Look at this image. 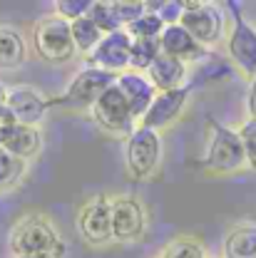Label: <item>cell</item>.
Masks as SVG:
<instances>
[{
	"label": "cell",
	"mask_w": 256,
	"mask_h": 258,
	"mask_svg": "<svg viewBox=\"0 0 256 258\" xmlns=\"http://www.w3.org/2000/svg\"><path fill=\"white\" fill-rule=\"evenodd\" d=\"M201 169L214 174V176L239 174V171L249 169L246 152H244V144H241L236 129H229L214 119L209 122V137H207Z\"/></svg>",
	"instance_id": "cell-1"
},
{
	"label": "cell",
	"mask_w": 256,
	"mask_h": 258,
	"mask_svg": "<svg viewBox=\"0 0 256 258\" xmlns=\"http://www.w3.org/2000/svg\"><path fill=\"white\" fill-rule=\"evenodd\" d=\"M63 238L55 224L45 214H30L20 219L10 231V251L13 256L23 253H60Z\"/></svg>",
	"instance_id": "cell-2"
},
{
	"label": "cell",
	"mask_w": 256,
	"mask_h": 258,
	"mask_svg": "<svg viewBox=\"0 0 256 258\" xmlns=\"http://www.w3.org/2000/svg\"><path fill=\"white\" fill-rule=\"evenodd\" d=\"M162 154H164V144H162L160 132L137 124V129L125 142V166H127L129 179H137V181L152 179L162 166Z\"/></svg>",
	"instance_id": "cell-3"
},
{
	"label": "cell",
	"mask_w": 256,
	"mask_h": 258,
	"mask_svg": "<svg viewBox=\"0 0 256 258\" xmlns=\"http://www.w3.org/2000/svg\"><path fill=\"white\" fill-rule=\"evenodd\" d=\"M32 50L40 60L53 64L67 62L75 57V42L70 23L60 15H45L32 25Z\"/></svg>",
	"instance_id": "cell-4"
},
{
	"label": "cell",
	"mask_w": 256,
	"mask_h": 258,
	"mask_svg": "<svg viewBox=\"0 0 256 258\" xmlns=\"http://www.w3.org/2000/svg\"><path fill=\"white\" fill-rule=\"evenodd\" d=\"M115 75L110 72H102L95 67H85L82 72H77L72 77V82L67 85L63 97L58 99H50V107L58 104L63 109H72V112H82V109H92L95 102L102 97L105 90H110L115 85Z\"/></svg>",
	"instance_id": "cell-5"
},
{
	"label": "cell",
	"mask_w": 256,
	"mask_h": 258,
	"mask_svg": "<svg viewBox=\"0 0 256 258\" xmlns=\"http://www.w3.org/2000/svg\"><path fill=\"white\" fill-rule=\"evenodd\" d=\"M179 25L192 35L201 47L222 42L226 35V18L217 3H184Z\"/></svg>",
	"instance_id": "cell-6"
},
{
	"label": "cell",
	"mask_w": 256,
	"mask_h": 258,
	"mask_svg": "<svg viewBox=\"0 0 256 258\" xmlns=\"http://www.w3.org/2000/svg\"><path fill=\"white\" fill-rule=\"evenodd\" d=\"M75 228L87 246L112 243V199L105 194L87 199L75 214Z\"/></svg>",
	"instance_id": "cell-7"
},
{
	"label": "cell",
	"mask_w": 256,
	"mask_h": 258,
	"mask_svg": "<svg viewBox=\"0 0 256 258\" xmlns=\"http://www.w3.org/2000/svg\"><path fill=\"white\" fill-rule=\"evenodd\" d=\"M90 112H92V119L97 122V127L102 132H107V134H112V137H125L127 139L137 129V119L132 117L127 99L117 90V85L105 90Z\"/></svg>",
	"instance_id": "cell-8"
},
{
	"label": "cell",
	"mask_w": 256,
	"mask_h": 258,
	"mask_svg": "<svg viewBox=\"0 0 256 258\" xmlns=\"http://www.w3.org/2000/svg\"><path fill=\"white\" fill-rule=\"evenodd\" d=\"M226 52L239 75L251 82L256 77V25H251L239 10H234L231 28L226 32Z\"/></svg>",
	"instance_id": "cell-9"
},
{
	"label": "cell",
	"mask_w": 256,
	"mask_h": 258,
	"mask_svg": "<svg viewBox=\"0 0 256 258\" xmlns=\"http://www.w3.org/2000/svg\"><path fill=\"white\" fill-rule=\"evenodd\" d=\"M149 216L139 199L134 196H115L112 199V241L134 243L147 233Z\"/></svg>",
	"instance_id": "cell-10"
},
{
	"label": "cell",
	"mask_w": 256,
	"mask_h": 258,
	"mask_svg": "<svg viewBox=\"0 0 256 258\" xmlns=\"http://www.w3.org/2000/svg\"><path fill=\"white\" fill-rule=\"evenodd\" d=\"M129 52H132V37L127 30L110 32L99 40L95 50L87 55V67H95L110 75H122L129 70Z\"/></svg>",
	"instance_id": "cell-11"
},
{
	"label": "cell",
	"mask_w": 256,
	"mask_h": 258,
	"mask_svg": "<svg viewBox=\"0 0 256 258\" xmlns=\"http://www.w3.org/2000/svg\"><path fill=\"white\" fill-rule=\"evenodd\" d=\"M5 107L13 112L18 124L40 127V122L45 119L50 109V99L32 85H15V87H8Z\"/></svg>",
	"instance_id": "cell-12"
},
{
	"label": "cell",
	"mask_w": 256,
	"mask_h": 258,
	"mask_svg": "<svg viewBox=\"0 0 256 258\" xmlns=\"http://www.w3.org/2000/svg\"><path fill=\"white\" fill-rule=\"evenodd\" d=\"M187 102H189V87L172 90V92H157L152 107L139 119V127H147V129H152V132H160L162 134L164 129H169L184 114Z\"/></svg>",
	"instance_id": "cell-13"
},
{
	"label": "cell",
	"mask_w": 256,
	"mask_h": 258,
	"mask_svg": "<svg viewBox=\"0 0 256 258\" xmlns=\"http://www.w3.org/2000/svg\"><path fill=\"white\" fill-rule=\"evenodd\" d=\"M115 85H117V90L122 92V97L127 99L129 112H132V117H134L137 124H139V119L147 114V109L152 107V102H155V97H157L155 85L149 82V77H147L144 72H134V70H127V72L117 75Z\"/></svg>",
	"instance_id": "cell-14"
},
{
	"label": "cell",
	"mask_w": 256,
	"mask_h": 258,
	"mask_svg": "<svg viewBox=\"0 0 256 258\" xmlns=\"http://www.w3.org/2000/svg\"><path fill=\"white\" fill-rule=\"evenodd\" d=\"M160 50H162V55H169V57H174V60H179V62H184V64L201 60L204 52H207V47H201L179 23L177 25H167L162 30Z\"/></svg>",
	"instance_id": "cell-15"
},
{
	"label": "cell",
	"mask_w": 256,
	"mask_h": 258,
	"mask_svg": "<svg viewBox=\"0 0 256 258\" xmlns=\"http://www.w3.org/2000/svg\"><path fill=\"white\" fill-rule=\"evenodd\" d=\"M149 77V82L155 85L157 92H172V90H182L187 87V64L169 57V55H160L152 67L144 72Z\"/></svg>",
	"instance_id": "cell-16"
},
{
	"label": "cell",
	"mask_w": 256,
	"mask_h": 258,
	"mask_svg": "<svg viewBox=\"0 0 256 258\" xmlns=\"http://www.w3.org/2000/svg\"><path fill=\"white\" fill-rule=\"evenodd\" d=\"M3 149H8L13 157H18L20 161L35 159L42 149V134L37 127H25V124H15L5 134V139L0 142Z\"/></svg>",
	"instance_id": "cell-17"
},
{
	"label": "cell",
	"mask_w": 256,
	"mask_h": 258,
	"mask_svg": "<svg viewBox=\"0 0 256 258\" xmlns=\"http://www.w3.org/2000/svg\"><path fill=\"white\" fill-rule=\"evenodd\" d=\"M224 258H256V221L231 226L222 243Z\"/></svg>",
	"instance_id": "cell-18"
},
{
	"label": "cell",
	"mask_w": 256,
	"mask_h": 258,
	"mask_svg": "<svg viewBox=\"0 0 256 258\" xmlns=\"http://www.w3.org/2000/svg\"><path fill=\"white\" fill-rule=\"evenodd\" d=\"M28 57V42L13 25H0V70H15Z\"/></svg>",
	"instance_id": "cell-19"
},
{
	"label": "cell",
	"mask_w": 256,
	"mask_h": 258,
	"mask_svg": "<svg viewBox=\"0 0 256 258\" xmlns=\"http://www.w3.org/2000/svg\"><path fill=\"white\" fill-rule=\"evenodd\" d=\"M70 32H72L75 52H80V55H90L97 45H99V40L105 37V32L97 28V23L90 15L77 18L75 23H70Z\"/></svg>",
	"instance_id": "cell-20"
},
{
	"label": "cell",
	"mask_w": 256,
	"mask_h": 258,
	"mask_svg": "<svg viewBox=\"0 0 256 258\" xmlns=\"http://www.w3.org/2000/svg\"><path fill=\"white\" fill-rule=\"evenodd\" d=\"M160 55H162L160 40H132L129 70H134V72H147Z\"/></svg>",
	"instance_id": "cell-21"
},
{
	"label": "cell",
	"mask_w": 256,
	"mask_h": 258,
	"mask_svg": "<svg viewBox=\"0 0 256 258\" xmlns=\"http://www.w3.org/2000/svg\"><path fill=\"white\" fill-rule=\"evenodd\" d=\"M160 258H207V248L194 236H179L164 246Z\"/></svg>",
	"instance_id": "cell-22"
},
{
	"label": "cell",
	"mask_w": 256,
	"mask_h": 258,
	"mask_svg": "<svg viewBox=\"0 0 256 258\" xmlns=\"http://www.w3.org/2000/svg\"><path fill=\"white\" fill-rule=\"evenodd\" d=\"M167 25L162 23L160 18L155 15V13H144L142 18H137L132 25H127L125 30L129 32V37L132 40H160V35H162V30H164Z\"/></svg>",
	"instance_id": "cell-23"
},
{
	"label": "cell",
	"mask_w": 256,
	"mask_h": 258,
	"mask_svg": "<svg viewBox=\"0 0 256 258\" xmlns=\"http://www.w3.org/2000/svg\"><path fill=\"white\" fill-rule=\"evenodd\" d=\"M25 171V161H20L18 157H13L8 149L0 147V189L13 186Z\"/></svg>",
	"instance_id": "cell-24"
},
{
	"label": "cell",
	"mask_w": 256,
	"mask_h": 258,
	"mask_svg": "<svg viewBox=\"0 0 256 258\" xmlns=\"http://www.w3.org/2000/svg\"><path fill=\"white\" fill-rule=\"evenodd\" d=\"M87 15H90V18L95 20L97 28L105 32V35L122 30V28H120V23H117V15H115V10H112V3H105V0H95Z\"/></svg>",
	"instance_id": "cell-25"
},
{
	"label": "cell",
	"mask_w": 256,
	"mask_h": 258,
	"mask_svg": "<svg viewBox=\"0 0 256 258\" xmlns=\"http://www.w3.org/2000/svg\"><path fill=\"white\" fill-rule=\"evenodd\" d=\"M112 10L117 15L120 28L125 30L127 25H132L137 18H142L147 13V3H142V0H115L112 3Z\"/></svg>",
	"instance_id": "cell-26"
},
{
	"label": "cell",
	"mask_w": 256,
	"mask_h": 258,
	"mask_svg": "<svg viewBox=\"0 0 256 258\" xmlns=\"http://www.w3.org/2000/svg\"><path fill=\"white\" fill-rule=\"evenodd\" d=\"M147 10L155 13L164 25H177L182 13H184V3L182 0H160V3H147Z\"/></svg>",
	"instance_id": "cell-27"
},
{
	"label": "cell",
	"mask_w": 256,
	"mask_h": 258,
	"mask_svg": "<svg viewBox=\"0 0 256 258\" xmlns=\"http://www.w3.org/2000/svg\"><path fill=\"white\" fill-rule=\"evenodd\" d=\"M236 132H239V139H241V144H244L249 169L256 171V117H246Z\"/></svg>",
	"instance_id": "cell-28"
},
{
	"label": "cell",
	"mask_w": 256,
	"mask_h": 258,
	"mask_svg": "<svg viewBox=\"0 0 256 258\" xmlns=\"http://www.w3.org/2000/svg\"><path fill=\"white\" fill-rule=\"evenodd\" d=\"M95 0H58L55 3V15H60L67 23H75L77 18H85L90 13Z\"/></svg>",
	"instance_id": "cell-29"
},
{
	"label": "cell",
	"mask_w": 256,
	"mask_h": 258,
	"mask_svg": "<svg viewBox=\"0 0 256 258\" xmlns=\"http://www.w3.org/2000/svg\"><path fill=\"white\" fill-rule=\"evenodd\" d=\"M246 109H249V117H256V77L249 82V92H246Z\"/></svg>",
	"instance_id": "cell-30"
},
{
	"label": "cell",
	"mask_w": 256,
	"mask_h": 258,
	"mask_svg": "<svg viewBox=\"0 0 256 258\" xmlns=\"http://www.w3.org/2000/svg\"><path fill=\"white\" fill-rule=\"evenodd\" d=\"M13 258H60V253H23V256H13Z\"/></svg>",
	"instance_id": "cell-31"
},
{
	"label": "cell",
	"mask_w": 256,
	"mask_h": 258,
	"mask_svg": "<svg viewBox=\"0 0 256 258\" xmlns=\"http://www.w3.org/2000/svg\"><path fill=\"white\" fill-rule=\"evenodd\" d=\"M5 99H8V87H5V85L0 82V107L5 104Z\"/></svg>",
	"instance_id": "cell-32"
}]
</instances>
